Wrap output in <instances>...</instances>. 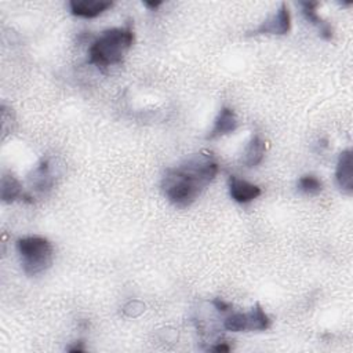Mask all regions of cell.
Masks as SVG:
<instances>
[{
    "mask_svg": "<svg viewBox=\"0 0 353 353\" xmlns=\"http://www.w3.org/2000/svg\"><path fill=\"white\" fill-rule=\"evenodd\" d=\"M213 305H214L216 309L220 310V312H227V310L231 309V305L227 304L225 301H223L221 298H216V299L213 301Z\"/></svg>",
    "mask_w": 353,
    "mask_h": 353,
    "instance_id": "9a60e30c",
    "label": "cell"
},
{
    "mask_svg": "<svg viewBox=\"0 0 353 353\" xmlns=\"http://www.w3.org/2000/svg\"><path fill=\"white\" fill-rule=\"evenodd\" d=\"M272 321L260 304H255L247 313H234L225 319L224 327L232 332L265 331Z\"/></svg>",
    "mask_w": 353,
    "mask_h": 353,
    "instance_id": "277c9868",
    "label": "cell"
},
{
    "mask_svg": "<svg viewBox=\"0 0 353 353\" xmlns=\"http://www.w3.org/2000/svg\"><path fill=\"white\" fill-rule=\"evenodd\" d=\"M297 187H298V191H301L302 194L309 195V196L319 195L323 190L321 181L313 174H306V175L301 176V179L298 180Z\"/></svg>",
    "mask_w": 353,
    "mask_h": 353,
    "instance_id": "5bb4252c",
    "label": "cell"
},
{
    "mask_svg": "<svg viewBox=\"0 0 353 353\" xmlns=\"http://www.w3.org/2000/svg\"><path fill=\"white\" fill-rule=\"evenodd\" d=\"M109 0H72L69 2V9L73 16L83 19H95L104 12L112 8Z\"/></svg>",
    "mask_w": 353,
    "mask_h": 353,
    "instance_id": "8992f818",
    "label": "cell"
},
{
    "mask_svg": "<svg viewBox=\"0 0 353 353\" xmlns=\"http://www.w3.org/2000/svg\"><path fill=\"white\" fill-rule=\"evenodd\" d=\"M82 341H79V345L76 343L75 346H72V348H69V352H72V353H75V352H83L84 350V348L82 346Z\"/></svg>",
    "mask_w": 353,
    "mask_h": 353,
    "instance_id": "ac0fdd59",
    "label": "cell"
},
{
    "mask_svg": "<svg viewBox=\"0 0 353 353\" xmlns=\"http://www.w3.org/2000/svg\"><path fill=\"white\" fill-rule=\"evenodd\" d=\"M212 350H214V352H229V350H231V346L227 345L225 342H221V343L213 346Z\"/></svg>",
    "mask_w": 353,
    "mask_h": 353,
    "instance_id": "2e32d148",
    "label": "cell"
},
{
    "mask_svg": "<svg viewBox=\"0 0 353 353\" xmlns=\"http://www.w3.org/2000/svg\"><path fill=\"white\" fill-rule=\"evenodd\" d=\"M218 174V161L212 152H201L181 164L167 168L161 190L176 209H187L199 199Z\"/></svg>",
    "mask_w": 353,
    "mask_h": 353,
    "instance_id": "6da1fadb",
    "label": "cell"
},
{
    "mask_svg": "<svg viewBox=\"0 0 353 353\" xmlns=\"http://www.w3.org/2000/svg\"><path fill=\"white\" fill-rule=\"evenodd\" d=\"M291 28V16L286 3L253 31V35H287Z\"/></svg>",
    "mask_w": 353,
    "mask_h": 353,
    "instance_id": "5b68a950",
    "label": "cell"
},
{
    "mask_svg": "<svg viewBox=\"0 0 353 353\" xmlns=\"http://www.w3.org/2000/svg\"><path fill=\"white\" fill-rule=\"evenodd\" d=\"M144 5L150 10H156L161 5V2H144Z\"/></svg>",
    "mask_w": 353,
    "mask_h": 353,
    "instance_id": "e0dca14e",
    "label": "cell"
},
{
    "mask_svg": "<svg viewBox=\"0 0 353 353\" xmlns=\"http://www.w3.org/2000/svg\"><path fill=\"white\" fill-rule=\"evenodd\" d=\"M229 195L231 198L242 205L250 203L261 195V188L250 184L249 181L240 180L235 175H231L229 179Z\"/></svg>",
    "mask_w": 353,
    "mask_h": 353,
    "instance_id": "52a82bcc",
    "label": "cell"
},
{
    "mask_svg": "<svg viewBox=\"0 0 353 353\" xmlns=\"http://www.w3.org/2000/svg\"><path fill=\"white\" fill-rule=\"evenodd\" d=\"M17 250L21 257L23 269L28 276H36L46 272L54 258L53 244L42 236H27L17 242Z\"/></svg>",
    "mask_w": 353,
    "mask_h": 353,
    "instance_id": "3957f363",
    "label": "cell"
},
{
    "mask_svg": "<svg viewBox=\"0 0 353 353\" xmlns=\"http://www.w3.org/2000/svg\"><path fill=\"white\" fill-rule=\"evenodd\" d=\"M134 43L133 25L128 23L122 28L104 31L89 50V64L97 68H108L123 61Z\"/></svg>",
    "mask_w": 353,
    "mask_h": 353,
    "instance_id": "7a4b0ae2",
    "label": "cell"
},
{
    "mask_svg": "<svg viewBox=\"0 0 353 353\" xmlns=\"http://www.w3.org/2000/svg\"><path fill=\"white\" fill-rule=\"evenodd\" d=\"M2 201L5 203H12L19 198H23V187L19 180L13 175H3L2 176Z\"/></svg>",
    "mask_w": 353,
    "mask_h": 353,
    "instance_id": "4fadbf2b",
    "label": "cell"
},
{
    "mask_svg": "<svg viewBox=\"0 0 353 353\" xmlns=\"http://www.w3.org/2000/svg\"><path fill=\"white\" fill-rule=\"evenodd\" d=\"M265 152H266V142L260 135H254L244 149L242 161L247 167H257L264 160Z\"/></svg>",
    "mask_w": 353,
    "mask_h": 353,
    "instance_id": "7c38bea8",
    "label": "cell"
},
{
    "mask_svg": "<svg viewBox=\"0 0 353 353\" xmlns=\"http://www.w3.org/2000/svg\"><path fill=\"white\" fill-rule=\"evenodd\" d=\"M239 120L236 117V113L231 108H223L214 122V126L212 131L207 135V139H216L228 134H232L238 130Z\"/></svg>",
    "mask_w": 353,
    "mask_h": 353,
    "instance_id": "ba28073f",
    "label": "cell"
},
{
    "mask_svg": "<svg viewBox=\"0 0 353 353\" xmlns=\"http://www.w3.org/2000/svg\"><path fill=\"white\" fill-rule=\"evenodd\" d=\"M54 179H56V174L53 171L52 160L50 159H43L42 163L39 164V167L34 171V174L31 176V181H32V185L35 187L36 191L46 192V191L53 188Z\"/></svg>",
    "mask_w": 353,
    "mask_h": 353,
    "instance_id": "30bf717a",
    "label": "cell"
},
{
    "mask_svg": "<svg viewBox=\"0 0 353 353\" xmlns=\"http://www.w3.org/2000/svg\"><path fill=\"white\" fill-rule=\"evenodd\" d=\"M335 180L341 191L350 195L353 191V172H352V150L346 149L339 155Z\"/></svg>",
    "mask_w": 353,
    "mask_h": 353,
    "instance_id": "9c48e42d",
    "label": "cell"
},
{
    "mask_svg": "<svg viewBox=\"0 0 353 353\" xmlns=\"http://www.w3.org/2000/svg\"><path fill=\"white\" fill-rule=\"evenodd\" d=\"M301 8H302V14L305 16V19L313 24L319 32L320 36L324 41H331L332 38V28L330 27L328 23H326L319 14H317V8L319 3L317 2H301Z\"/></svg>",
    "mask_w": 353,
    "mask_h": 353,
    "instance_id": "8fae6325",
    "label": "cell"
}]
</instances>
